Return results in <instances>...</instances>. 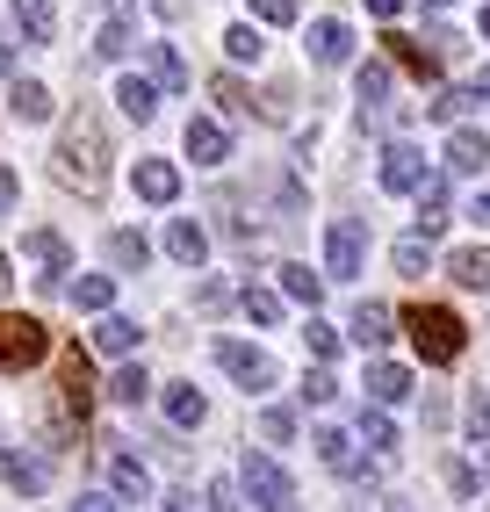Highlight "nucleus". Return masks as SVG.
<instances>
[{"mask_svg": "<svg viewBox=\"0 0 490 512\" xmlns=\"http://www.w3.org/2000/svg\"><path fill=\"white\" fill-rule=\"evenodd\" d=\"M51 166H58V181H65V188H80V195H101V188H109V138H101L94 109L65 116V130H58V152H51Z\"/></svg>", "mask_w": 490, "mask_h": 512, "instance_id": "nucleus-1", "label": "nucleus"}, {"mask_svg": "<svg viewBox=\"0 0 490 512\" xmlns=\"http://www.w3.org/2000/svg\"><path fill=\"white\" fill-rule=\"evenodd\" d=\"M404 325H411V347L426 354L433 368L462 361V347H469V332H462V318H454L447 303H411V311H404Z\"/></svg>", "mask_w": 490, "mask_h": 512, "instance_id": "nucleus-2", "label": "nucleus"}, {"mask_svg": "<svg viewBox=\"0 0 490 512\" xmlns=\"http://www.w3.org/2000/svg\"><path fill=\"white\" fill-rule=\"evenodd\" d=\"M44 354H51V332H44V318L0 311V375H29Z\"/></svg>", "mask_w": 490, "mask_h": 512, "instance_id": "nucleus-3", "label": "nucleus"}, {"mask_svg": "<svg viewBox=\"0 0 490 512\" xmlns=\"http://www.w3.org/2000/svg\"><path fill=\"white\" fill-rule=\"evenodd\" d=\"M238 484H245V498H253L260 512H296V484H289V469L274 462V455H260V448H245Z\"/></svg>", "mask_w": 490, "mask_h": 512, "instance_id": "nucleus-4", "label": "nucleus"}, {"mask_svg": "<svg viewBox=\"0 0 490 512\" xmlns=\"http://www.w3.org/2000/svg\"><path fill=\"white\" fill-rule=\"evenodd\" d=\"M87 412H94V368H87V354L73 347L58 361V433L65 426H87Z\"/></svg>", "mask_w": 490, "mask_h": 512, "instance_id": "nucleus-5", "label": "nucleus"}, {"mask_svg": "<svg viewBox=\"0 0 490 512\" xmlns=\"http://www.w3.org/2000/svg\"><path fill=\"white\" fill-rule=\"evenodd\" d=\"M217 368L231 375L238 390H274V375H282L260 347H245V339H217Z\"/></svg>", "mask_w": 490, "mask_h": 512, "instance_id": "nucleus-6", "label": "nucleus"}, {"mask_svg": "<svg viewBox=\"0 0 490 512\" xmlns=\"http://www.w3.org/2000/svg\"><path fill=\"white\" fill-rule=\"evenodd\" d=\"M433 181V166H426V152H418V145H382V188H390V195H418V188H426Z\"/></svg>", "mask_w": 490, "mask_h": 512, "instance_id": "nucleus-7", "label": "nucleus"}, {"mask_svg": "<svg viewBox=\"0 0 490 512\" xmlns=\"http://www.w3.org/2000/svg\"><path fill=\"white\" fill-rule=\"evenodd\" d=\"M0 484L22 491V498H37V491H51V462L29 455V448H0Z\"/></svg>", "mask_w": 490, "mask_h": 512, "instance_id": "nucleus-8", "label": "nucleus"}, {"mask_svg": "<svg viewBox=\"0 0 490 512\" xmlns=\"http://www.w3.org/2000/svg\"><path fill=\"white\" fill-rule=\"evenodd\" d=\"M361 253H368V246H361V224H354V217H339V224L325 231V275H339V282H346V275H361Z\"/></svg>", "mask_w": 490, "mask_h": 512, "instance_id": "nucleus-9", "label": "nucleus"}, {"mask_svg": "<svg viewBox=\"0 0 490 512\" xmlns=\"http://www.w3.org/2000/svg\"><path fill=\"white\" fill-rule=\"evenodd\" d=\"M22 253L44 267V275H37L44 289H65V275H73V253H65V238H58V231H29V238H22Z\"/></svg>", "mask_w": 490, "mask_h": 512, "instance_id": "nucleus-10", "label": "nucleus"}, {"mask_svg": "<svg viewBox=\"0 0 490 512\" xmlns=\"http://www.w3.org/2000/svg\"><path fill=\"white\" fill-rule=\"evenodd\" d=\"M109 491L130 498V505H145V498H152V469L137 462L130 448H109Z\"/></svg>", "mask_w": 490, "mask_h": 512, "instance_id": "nucleus-11", "label": "nucleus"}, {"mask_svg": "<svg viewBox=\"0 0 490 512\" xmlns=\"http://www.w3.org/2000/svg\"><path fill=\"white\" fill-rule=\"evenodd\" d=\"M130 188L145 195V202H159V210H166V202L181 195V166H173V159H137V174H130Z\"/></svg>", "mask_w": 490, "mask_h": 512, "instance_id": "nucleus-12", "label": "nucleus"}, {"mask_svg": "<svg viewBox=\"0 0 490 512\" xmlns=\"http://www.w3.org/2000/svg\"><path fill=\"white\" fill-rule=\"evenodd\" d=\"M188 159H195V166H224V159H231V130H224L217 116H195V123H188Z\"/></svg>", "mask_w": 490, "mask_h": 512, "instance_id": "nucleus-13", "label": "nucleus"}, {"mask_svg": "<svg viewBox=\"0 0 490 512\" xmlns=\"http://www.w3.org/2000/svg\"><path fill=\"white\" fill-rule=\"evenodd\" d=\"M483 159H490V138L469 123H454L447 130V174H483Z\"/></svg>", "mask_w": 490, "mask_h": 512, "instance_id": "nucleus-14", "label": "nucleus"}, {"mask_svg": "<svg viewBox=\"0 0 490 512\" xmlns=\"http://www.w3.org/2000/svg\"><path fill=\"white\" fill-rule=\"evenodd\" d=\"M310 58H318V65H346V58H354V29H346L339 15L310 22Z\"/></svg>", "mask_w": 490, "mask_h": 512, "instance_id": "nucleus-15", "label": "nucleus"}, {"mask_svg": "<svg viewBox=\"0 0 490 512\" xmlns=\"http://www.w3.org/2000/svg\"><path fill=\"white\" fill-rule=\"evenodd\" d=\"M310 448H318V462H325L332 476H361V448H354V433H339V426H325L318 440H310Z\"/></svg>", "mask_w": 490, "mask_h": 512, "instance_id": "nucleus-16", "label": "nucleus"}, {"mask_svg": "<svg viewBox=\"0 0 490 512\" xmlns=\"http://www.w3.org/2000/svg\"><path fill=\"white\" fill-rule=\"evenodd\" d=\"M166 253L181 260V267H202V260H209V231H202L195 217H173V224H166Z\"/></svg>", "mask_w": 490, "mask_h": 512, "instance_id": "nucleus-17", "label": "nucleus"}, {"mask_svg": "<svg viewBox=\"0 0 490 512\" xmlns=\"http://www.w3.org/2000/svg\"><path fill=\"white\" fill-rule=\"evenodd\" d=\"M8 15H15V37H29V44H51L58 37L51 0H8Z\"/></svg>", "mask_w": 490, "mask_h": 512, "instance_id": "nucleus-18", "label": "nucleus"}, {"mask_svg": "<svg viewBox=\"0 0 490 512\" xmlns=\"http://www.w3.org/2000/svg\"><path fill=\"white\" fill-rule=\"evenodd\" d=\"M382 44H390V58L404 65V73H418V80H440V51H433V44H418V37H397V29H390Z\"/></svg>", "mask_w": 490, "mask_h": 512, "instance_id": "nucleus-19", "label": "nucleus"}, {"mask_svg": "<svg viewBox=\"0 0 490 512\" xmlns=\"http://www.w3.org/2000/svg\"><path fill=\"white\" fill-rule=\"evenodd\" d=\"M8 116L15 123H51V87L44 80H15L8 87Z\"/></svg>", "mask_w": 490, "mask_h": 512, "instance_id": "nucleus-20", "label": "nucleus"}, {"mask_svg": "<svg viewBox=\"0 0 490 512\" xmlns=\"http://www.w3.org/2000/svg\"><path fill=\"white\" fill-rule=\"evenodd\" d=\"M368 397H375V404H404V397H411V368H404V361H375V368H368Z\"/></svg>", "mask_w": 490, "mask_h": 512, "instance_id": "nucleus-21", "label": "nucleus"}, {"mask_svg": "<svg viewBox=\"0 0 490 512\" xmlns=\"http://www.w3.org/2000/svg\"><path fill=\"white\" fill-rule=\"evenodd\" d=\"M166 419L181 426V433H195V426L209 419V404H202V390H195V383H166Z\"/></svg>", "mask_w": 490, "mask_h": 512, "instance_id": "nucleus-22", "label": "nucleus"}, {"mask_svg": "<svg viewBox=\"0 0 490 512\" xmlns=\"http://www.w3.org/2000/svg\"><path fill=\"white\" fill-rule=\"evenodd\" d=\"M447 210H454V195H447V174H433L426 188H418V231H447Z\"/></svg>", "mask_w": 490, "mask_h": 512, "instance_id": "nucleus-23", "label": "nucleus"}, {"mask_svg": "<svg viewBox=\"0 0 490 512\" xmlns=\"http://www.w3.org/2000/svg\"><path fill=\"white\" fill-rule=\"evenodd\" d=\"M447 275L462 289H490V246H454L447 253Z\"/></svg>", "mask_w": 490, "mask_h": 512, "instance_id": "nucleus-24", "label": "nucleus"}, {"mask_svg": "<svg viewBox=\"0 0 490 512\" xmlns=\"http://www.w3.org/2000/svg\"><path fill=\"white\" fill-rule=\"evenodd\" d=\"M116 101H123L130 123H152V116H159V80H137V73H130V80L116 87Z\"/></svg>", "mask_w": 490, "mask_h": 512, "instance_id": "nucleus-25", "label": "nucleus"}, {"mask_svg": "<svg viewBox=\"0 0 490 512\" xmlns=\"http://www.w3.org/2000/svg\"><path fill=\"white\" fill-rule=\"evenodd\" d=\"M109 260H116V275H145V260H152L145 231H109Z\"/></svg>", "mask_w": 490, "mask_h": 512, "instance_id": "nucleus-26", "label": "nucleus"}, {"mask_svg": "<svg viewBox=\"0 0 490 512\" xmlns=\"http://www.w3.org/2000/svg\"><path fill=\"white\" fill-rule=\"evenodd\" d=\"M137 339H145V332H137L130 318H116V311L94 318V347H101V354H137Z\"/></svg>", "mask_w": 490, "mask_h": 512, "instance_id": "nucleus-27", "label": "nucleus"}, {"mask_svg": "<svg viewBox=\"0 0 490 512\" xmlns=\"http://www.w3.org/2000/svg\"><path fill=\"white\" fill-rule=\"evenodd\" d=\"M130 44H137V29H130V15H109V22H101V37H94V58H109V65H123V58H130Z\"/></svg>", "mask_w": 490, "mask_h": 512, "instance_id": "nucleus-28", "label": "nucleus"}, {"mask_svg": "<svg viewBox=\"0 0 490 512\" xmlns=\"http://www.w3.org/2000/svg\"><path fill=\"white\" fill-rule=\"evenodd\" d=\"M361 339V347H382L390 339V303H354V325H346Z\"/></svg>", "mask_w": 490, "mask_h": 512, "instance_id": "nucleus-29", "label": "nucleus"}, {"mask_svg": "<svg viewBox=\"0 0 490 512\" xmlns=\"http://www.w3.org/2000/svg\"><path fill=\"white\" fill-rule=\"evenodd\" d=\"M145 51H152V80H159V94H181V87H188L181 51H173V44H145Z\"/></svg>", "mask_w": 490, "mask_h": 512, "instance_id": "nucleus-30", "label": "nucleus"}, {"mask_svg": "<svg viewBox=\"0 0 490 512\" xmlns=\"http://www.w3.org/2000/svg\"><path fill=\"white\" fill-rule=\"evenodd\" d=\"M282 296H296V303H310V311H318V296H325V275H310L303 260H282Z\"/></svg>", "mask_w": 490, "mask_h": 512, "instance_id": "nucleus-31", "label": "nucleus"}, {"mask_svg": "<svg viewBox=\"0 0 490 512\" xmlns=\"http://www.w3.org/2000/svg\"><path fill=\"white\" fill-rule=\"evenodd\" d=\"M73 303H80V311H94V318H109V303H116V275H80V282H73Z\"/></svg>", "mask_w": 490, "mask_h": 512, "instance_id": "nucleus-32", "label": "nucleus"}, {"mask_svg": "<svg viewBox=\"0 0 490 512\" xmlns=\"http://www.w3.org/2000/svg\"><path fill=\"white\" fill-rule=\"evenodd\" d=\"M354 94H361V109H382V101H390V65L368 58L361 73H354Z\"/></svg>", "mask_w": 490, "mask_h": 512, "instance_id": "nucleus-33", "label": "nucleus"}, {"mask_svg": "<svg viewBox=\"0 0 490 512\" xmlns=\"http://www.w3.org/2000/svg\"><path fill=\"white\" fill-rule=\"evenodd\" d=\"M145 397H152V375H145V368H137V361L109 375V404H145Z\"/></svg>", "mask_w": 490, "mask_h": 512, "instance_id": "nucleus-34", "label": "nucleus"}, {"mask_svg": "<svg viewBox=\"0 0 490 512\" xmlns=\"http://www.w3.org/2000/svg\"><path fill=\"white\" fill-rule=\"evenodd\" d=\"M397 275H426V267H433V238L426 231H411V238H397Z\"/></svg>", "mask_w": 490, "mask_h": 512, "instance_id": "nucleus-35", "label": "nucleus"}, {"mask_svg": "<svg viewBox=\"0 0 490 512\" xmlns=\"http://www.w3.org/2000/svg\"><path fill=\"white\" fill-rule=\"evenodd\" d=\"M260 51H267V44H260L253 22H231V29H224V58H231V65H253Z\"/></svg>", "mask_w": 490, "mask_h": 512, "instance_id": "nucleus-36", "label": "nucleus"}, {"mask_svg": "<svg viewBox=\"0 0 490 512\" xmlns=\"http://www.w3.org/2000/svg\"><path fill=\"white\" fill-rule=\"evenodd\" d=\"M209 94H217V109H224V116H253V94H245V80L217 73V80H209Z\"/></svg>", "mask_w": 490, "mask_h": 512, "instance_id": "nucleus-37", "label": "nucleus"}, {"mask_svg": "<svg viewBox=\"0 0 490 512\" xmlns=\"http://www.w3.org/2000/svg\"><path fill=\"white\" fill-rule=\"evenodd\" d=\"M469 101H476V87H440V94H433V101H426V116H433V123H447V130H454V116H462V109H469Z\"/></svg>", "mask_w": 490, "mask_h": 512, "instance_id": "nucleus-38", "label": "nucleus"}, {"mask_svg": "<svg viewBox=\"0 0 490 512\" xmlns=\"http://www.w3.org/2000/svg\"><path fill=\"white\" fill-rule=\"evenodd\" d=\"M260 440H274V448L296 440V412H289V404H267V412H260Z\"/></svg>", "mask_w": 490, "mask_h": 512, "instance_id": "nucleus-39", "label": "nucleus"}, {"mask_svg": "<svg viewBox=\"0 0 490 512\" xmlns=\"http://www.w3.org/2000/svg\"><path fill=\"white\" fill-rule=\"evenodd\" d=\"M361 440L375 455H397V426H390V412H361Z\"/></svg>", "mask_w": 490, "mask_h": 512, "instance_id": "nucleus-40", "label": "nucleus"}, {"mask_svg": "<svg viewBox=\"0 0 490 512\" xmlns=\"http://www.w3.org/2000/svg\"><path fill=\"white\" fill-rule=\"evenodd\" d=\"M238 303H245V318H253V325H274V318H282V296H274V289H245Z\"/></svg>", "mask_w": 490, "mask_h": 512, "instance_id": "nucleus-41", "label": "nucleus"}, {"mask_svg": "<svg viewBox=\"0 0 490 512\" xmlns=\"http://www.w3.org/2000/svg\"><path fill=\"white\" fill-rule=\"evenodd\" d=\"M303 347L318 354V361H332V354H339V332H332L325 318H303Z\"/></svg>", "mask_w": 490, "mask_h": 512, "instance_id": "nucleus-42", "label": "nucleus"}, {"mask_svg": "<svg viewBox=\"0 0 490 512\" xmlns=\"http://www.w3.org/2000/svg\"><path fill=\"white\" fill-rule=\"evenodd\" d=\"M332 397H339L332 368H310V375H303V404H332Z\"/></svg>", "mask_w": 490, "mask_h": 512, "instance_id": "nucleus-43", "label": "nucleus"}, {"mask_svg": "<svg viewBox=\"0 0 490 512\" xmlns=\"http://www.w3.org/2000/svg\"><path fill=\"white\" fill-rule=\"evenodd\" d=\"M253 15L274 22V29H289V22H296V0H253Z\"/></svg>", "mask_w": 490, "mask_h": 512, "instance_id": "nucleus-44", "label": "nucleus"}, {"mask_svg": "<svg viewBox=\"0 0 490 512\" xmlns=\"http://www.w3.org/2000/svg\"><path fill=\"white\" fill-rule=\"evenodd\" d=\"M469 433H476V440H483V448H490V397H483V390L469 397Z\"/></svg>", "mask_w": 490, "mask_h": 512, "instance_id": "nucleus-45", "label": "nucleus"}, {"mask_svg": "<svg viewBox=\"0 0 490 512\" xmlns=\"http://www.w3.org/2000/svg\"><path fill=\"white\" fill-rule=\"evenodd\" d=\"M65 512H116V491H80Z\"/></svg>", "mask_w": 490, "mask_h": 512, "instance_id": "nucleus-46", "label": "nucleus"}, {"mask_svg": "<svg viewBox=\"0 0 490 512\" xmlns=\"http://www.w3.org/2000/svg\"><path fill=\"white\" fill-rule=\"evenodd\" d=\"M15 195H22V181H15V166H8V159H0V217H8V210H15Z\"/></svg>", "mask_w": 490, "mask_h": 512, "instance_id": "nucleus-47", "label": "nucleus"}, {"mask_svg": "<svg viewBox=\"0 0 490 512\" xmlns=\"http://www.w3.org/2000/svg\"><path fill=\"white\" fill-rule=\"evenodd\" d=\"M195 303H202V311H224L231 289H224V282H202V289H195Z\"/></svg>", "mask_w": 490, "mask_h": 512, "instance_id": "nucleus-48", "label": "nucleus"}, {"mask_svg": "<svg viewBox=\"0 0 490 512\" xmlns=\"http://www.w3.org/2000/svg\"><path fill=\"white\" fill-rule=\"evenodd\" d=\"M447 484H454V491H462V498H469V491H476V484H483V476H476V469H469V462H454V469H447Z\"/></svg>", "mask_w": 490, "mask_h": 512, "instance_id": "nucleus-49", "label": "nucleus"}, {"mask_svg": "<svg viewBox=\"0 0 490 512\" xmlns=\"http://www.w3.org/2000/svg\"><path fill=\"white\" fill-rule=\"evenodd\" d=\"M209 512H238V491L231 484H209Z\"/></svg>", "mask_w": 490, "mask_h": 512, "instance_id": "nucleus-50", "label": "nucleus"}, {"mask_svg": "<svg viewBox=\"0 0 490 512\" xmlns=\"http://www.w3.org/2000/svg\"><path fill=\"white\" fill-rule=\"evenodd\" d=\"M166 512H209V498L195 505V491H173V498H166Z\"/></svg>", "mask_w": 490, "mask_h": 512, "instance_id": "nucleus-51", "label": "nucleus"}, {"mask_svg": "<svg viewBox=\"0 0 490 512\" xmlns=\"http://www.w3.org/2000/svg\"><path fill=\"white\" fill-rule=\"evenodd\" d=\"M368 15H382V22H397V15H404V0H368Z\"/></svg>", "mask_w": 490, "mask_h": 512, "instance_id": "nucleus-52", "label": "nucleus"}, {"mask_svg": "<svg viewBox=\"0 0 490 512\" xmlns=\"http://www.w3.org/2000/svg\"><path fill=\"white\" fill-rule=\"evenodd\" d=\"M469 217H476V224H490V188H483V195L469 202Z\"/></svg>", "mask_w": 490, "mask_h": 512, "instance_id": "nucleus-53", "label": "nucleus"}, {"mask_svg": "<svg viewBox=\"0 0 490 512\" xmlns=\"http://www.w3.org/2000/svg\"><path fill=\"white\" fill-rule=\"evenodd\" d=\"M476 101H490V65H483V73H476Z\"/></svg>", "mask_w": 490, "mask_h": 512, "instance_id": "nucleus-54", "label": "nucleus"}, {"mask_svg": "<svg viewBox=\"0 0 490 512\" xmlns=\"http://www.w3.org/2000/svg\"><path fill=\"white\" fill-rule=\"evenodd\" d=\"M152 8H159V15H181V8H188V0H152Z\"/></svg>", "mask_w": 490, "mask_h": 512, "instance_id": "nucleus-55", "label": "nucleus"}, {"mask_svg": "<svg viewBox=\"0 0 490 512\" xmlns=\"http://www.w3.org/2000/svg\"><path fill=\"white\" fill-rule=\"evenodd\" d=\"M8 282H15V275H8V253H0V296H8Z\"/></svg>", "mask_w": 490, "mask_h": 512, "instance_id": "nucleus-56", "label": "nucleus"}, {"mask_svg": "<svg viewBox=\"0 0 490 512\" xmlns=\"http://www.w3.org/2000/svg\"><path fill=\"white\" fill-rule=\"evenodd\" d=\"M0 73H15V51H8V44H0Z\"/></svg>", "mask_w": 490, "mask_h": 512, "instance_id": "nucleus-57", "label": "nucleus"}, {"mask_svg": "<svg viewBox=\"0 0 490 512\" xmlns=\"http://www.w3.org/2000/svg\"><path fill=\"white\" fill-rule=\"evenodd\" d=\"M476 476H483V484H490V448H483V462H476Z\"/></svg>", "mask_w": 490, "mask_h": 512, "instance_id": "nucleus-58", "label": "nucleus"}, {"mask_svg": "<svg viewBox=\"0 0 490 512\" xmlns=\"http://www.w3.org/2000/svg\"><path fill=\"white\" fill-rule=\"evenodd\" d=\"M426 8H454V0H426Z\"/></svg>", "mask_w": 490, "mask_h": 512, "instance_id": "nucleus-59", "label": "nucleus"}, {"mask_svg": "<svg viewBox=\"0 0 490 512\" xmlns=\"http://www.w3.org/2000/svg\"><path fill=\"white\" fill-rule=\"evenodd\" d=\"M483 37H490V8H483Z\"/></svg>", "mask_w": 490, "mask_h": 512, "instance_id": "nucleus-60", "label": "nucleus"}]
</instances>
